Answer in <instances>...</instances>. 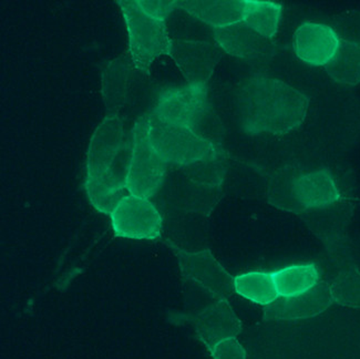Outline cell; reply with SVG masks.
Instances as JSON below:
<instances>
[{
    "instance_id": "6da1fadb",
    "label": "cell",
    "mask_w": 360,
    "mask_h": 359,
    "mask_svg": "<svg viewBox=\"0 0 360 359\" xmlns=\"http://www.w3.org/2000/svg\"><path fill=\"white\" fill-rule=\"evenodd\" d=\"M132 149L120 115L105 113L92 134L86 151L84 190L98 212L109 215L127 196V177Z\"/></svg>"
},
{
    "instance_id": "7a4b0ae2",
    "label": "cell",
    "mask_w": 360,
    "mask_h": 359,
    "mask_svg": "<svg viewBox=\"0 0 360 359\" xmlns=\"http://www.w3.org/2000/svg\"><path fill=\"white\" fill-rule=\"evenodd\" d=\"M309 99L284 81L256 73L236 92L238 122L250 136H283L303 125Z\"/></svg>"
},
{
    "instance_id": "3957f363",
    "label": "cell",
    "mask_w": 360,
    "mask_h": 359,
    "mask_svg": "<svg viewBox=\"0 0 360 359\" xmlns=\"http://www.w3.org/2000/svg\"><path fill=\"white\" fill-rule=\"evenodd\" d=\"M128 34L129 57L134 68L149 76L150 67L160 56L170 57L173 39L167 21L144 13L136 0H119Z\"/></svg>"
},
{
    "instance_id": "277c9868",
    "label": "cell",
    "mask_w": 360,
    "mask_h": 359,
    "mask_svg": "<svg viewBox=\"0 0 360 359\" xmlns=\"http://www.w3.org/2000/svg\"><path fill=\"white\" fill-rule=\"evenodd\" d=\"M150 144L165 163L182 168L225 153L221 146L196 130L167 125L146 112Z\"/></svg>"
},
{
    "instance_id": "5b68a950",
    "label": "cell",
    "mask_w": 360,
    "mask_h": 359,
    "mask_svg": "<svg viewBox=\"0 0 360 359\" xmlns=\"http://www.w3.org/2000/svg\"><path fill=\"white\" fill-rule=\"evenodd\" d=\"M132 149L127 177L129 194L150 199L161 189L167 177V164L150 144L146 113L134 122Z\"/></svg>"
},
{
    "instance_id": "8992f818",
    "label": "cell",
    "mask_w": 360,
    "mask_h": 359,
    "mask_svg": "<svg viewBox=\"0 0 360 359\" xmlns=\"http://www.w3.org/2000/svg\"><path fill=\"white\" fill-rule=\"evenodd\" d=\"M209 109L207 84H186L160 92L151 113L161 122L195 130Z\"/></svg>"
},
{
    "instance_id": "52a82bcc",
    "label": "cell",
    "mask_w": 360,
    "mask_h": 359,
    "mask_svg": "<svg viewBox=\"0 0 360 359\" xmlns=\"http://www.w3.org/2000/svg\"><path fill=\"white\" fill-rule=\"evenodd\" d=\"M167 245L178 258L179 267L183 277L205 289L217 298H227L234 291V277L223 267L209 248L188 251L179 248L171 241Z\"/></svg>"
},
{
    "instance_id": "ba28073f",
    "label": "cell",
    "mask_w": 360,
    "mask_h": 359,
    "mask_svg": "<svg viewBox=\"0 0 360 359\" xmlns=\"http://www.w3.org/2000/svg\"><path fill=\"white\" fill-rule=\"evenodd\" d=\"M115 234L123 239L153 241L162 235L163 218L149 199L124 196L110 214Z\"/></svg>"
},
{
    "instance_id": "9c48e42d",
    "label": "cell",
    "mask_w": 360,
    "mask_h": 359,
    "mask_svg": "<svg viewBox=\"0 0 360 359\" xmlns=\"http://www.w3.org/2000/svg\"><path fill=\"white\" fill-rule=\"evenodd\" d=\"M213 39L227 55L253 65L269 63L278 51L274 39L262 36L243 21L226 28L213 29Z\"/></svg>"
},
{
    "instance_id": "30bf717a",
    "label": "cell",
    "mask_w": 360,
    "mask_h": 359,
    "mask_svg": "<svg viewBox=\"0 0 360 359\" xmlns=\"http://www.w3.org/2000/svg\"><path fill=\"white\" fill-rule=\"evenodd\" d=\"M170 57L188 84L207 86L221 59V49L207 40H173Z\"/></svg>"
},
{
    "instance_id": "8fae6325",
    "label": "cell",
    "mask_w": 360,
    "mask_h": 359,
    "mask_svg": "<svg viewBox=\"0 0 360 359\" xmlns=\"http://www.w3.org/2000/svg\"><path fill=\"white\" fill-rule=\"evenodd\" d=\"M143 73L136 70L130 58L119 57L105 65L102 73L101 92L109 115H120L134 101Z\"/></svg>"
},
{
    "instance_id": "7c38bea8",
    "label": "cell",
    "mask_w": 360,
    "mask_h": 359,
    "mask_svg": "<svg viewBox=\"0 0 360 359\" xmlns=\"http://www.w3.org/2000/svg\"><path fill=\"white\" fill-rule=\"evenodd\" d=\"M340 46V38L334 28L315 21L300 24L292 38L296 57L311 67H326Z\"/></svg>"
},
{
    "instance_id": "4fadbf2b",
    "label": "cell",
    "mask_w": 360,
    "mask_h": 359,
    "mask_svg": "<svg viewBox=\"0 0 360 359\" xmlns=\"http://www.w3.org/2000/svg\"><path fill=\"white\" fill-rule=\"evenodd\" d=\"M334 303L328 284L319 282L311 291L292 297H278L265 306L264 320L292 322L315 317Z\"/></svg>"
},
{
    "instance_id": "5bb4252c",
    "label": "cell",
    "mask_w": 360,
    "mask_h": 359,
    "mask_svg": "<svg viewBox=\"0 0 360 359\" xmlns=\"http://www.w3.org/2000/svg\"><path fill=\"white\" fill-rule=\"evenodd\" d=\"M198 341L207 349L225 339H236L242 323L227 298H217L193 318Z\"/></svg>"
},
{
    "instance_id": "9a60e30c",
    "label": "cell",
    "mask_w": 360,
    "mask_h": 359,
    "mask_svg": "<svg viewBox=\"0 0 360 359\" xmlns=\"http://www.w3.org/2000/svg\"><path fill=\"white\" fill-rule=\"evenodd\" d=\"M292 193L300 213L326 210L342 199L336 181L326 169L295 175Z\"/></svg>"
},
{
    "instance_id": "2e32d148",
    "label": "cell",
    "mask_w": 360,
    "mask_h": 359,
    "mask_svg": "<svg viewBox=\"0 0 360 359\" xmlns=\"http://www.w3.org/2000/svg\"><path fill=\"white\" fill-rule=\"evenodd\" d=\"M180 8L214 29L243 21L244 0H183Z\"/></svg>"
},
{
    "instance_id": "e0dca14e",
    "label": "cell",
    "mask_w": 360,
    "mask_h": 359,
    "mask_svg": "<svg viewBox=\"0 0 360 359\" xmlns=\"http://www.w3.org/2000/svg\"><path fill=\"white\" fill-rule=\"evenodd\" d=\"M278 297L303 294L319 285V270L314 263L292 264L271 272Z\"/></svg>"
},
{
    "instance_id": "ac0fdd59",
    "label": "cell",
    "mask_w": 360,
    "mask_h": 359,
    "mask_svg": "<svg viewBox=\"0 0 360 359\" xmlns=\"http://www.w3.org/2000/svg\"><path fill=\"white\" fill-rule=\"evenodd\" d=\"M283 17V6L274 1L244 0L243 23L269 39H274Z\"/></svg>"
},
{
    "instance_id": "d6986e66",
    "label": "cell",
    "mask_w": 360,
    "mask_h": 359,
    "mask_svg": "<svg viewBox=\"0 0 360 359\" xmlns=\"http://www.w3.org/2000/svg\"><path fill=\"white\" fill-rule=\"evenodd\" d=\"M234 291L255 304L267 306L278 298L271 273L252 271L234 277Z\"/></svg>"
},
{
    "instance_id": "ffe728a7",
    "label": "cell",
    "mask_w": 360,
    "mask_h": 359,
    "mask_svg": "<svg viewBox=\"0 0 360 359\" xmlns=\"http://www.w3.org/2000/svg\"><path fill=\"white\" fill-rule=\"evenodd\" d=\"M328 76L342 86L360 84V44L342 42L332 61L325 67Z\"/></svg>"
},
{
    "instance_id": "44dd1931",
    "label": "cell",
    "mask_w": 360,
    "mask_h": 359,
    "mask_svg": "<svg viewBox=\"0 0 360 359\" xmlns=\"http://www.w3.org/2000/svg\"><path fill=\"white\" fill-rule=\"evenodd\" d=\"M179 169L181 177L188 182L212 190H222L227 173L226 152Z\"/></svg>"
},
{
    "instance_id": "7402d4cb",
    "label": "cell",
    "mask_w": 360,
    "mask_h": 359,
    "mask_svg": "<svg viewBox=\"0 0 360 359\" xmlns=\"http://www.w3.org/2000/svg\"><path fill=\"white\" fill-rule=\"evenodd\" d=\"M329 287L335 303L345 308H360V271L349 268L340 272Z\"/></svg>"
},
{
    "instance_id": "603a6c76",
    "label": "cell",
    "mask_w": 360,
    "mask_h": 359,
    "mask_svg": "<svg viewBox=\"0 0 360 359\" xmlns=\"http://www.w3.org/2000/svg\"><path fill=\"white\" fill-rule=\"evenodd\" d=\"M295 173L279 172L271 177L269 183V203L284 211L300 213V208L296 204L294 193H292V180Z\"/></svg>"
},
{
    "instance_id": "cb8c5ba5",
    "label": "cell",
    "mask_w": 360,
    "mask_h": 359,
    "mask_svg": "<svg viewBox=\"0 0 360 359\" xmlns=\"http://www.w3.org/2000/svg\"><path fill=\"white\" fill-rule=\"evenodd\" d=\"M342 42L360 44V11H348L337 16L332 25Z\"/></svg>"
},
{
    "instance_id": "d4e9b609",
    "label": "cell",
    "mask_w": 360,
    "mask_h": 359,
    "mask_svg": "<svg viewBox=\"0 0 360 359\" xmlns=\"http://www.w3.org/2000/svg\"><path fill=\"white\" fill-rule=\"evenodd\" d=\"M136 3L140 6V8L148 13L153 18L159 19V20L167 21L170 17L171 13L175 9L180 8V1L176 0H171V1H165V0H154V1H148V0H136Z\"/></svg>"
},
{
    "instance_id": "484cf974",
    "label": "cell",
    "mask_w": 360,
    "mask_h": 359,
    "mask_svg": "<svg viewBox=\"0 0 360 359\" xmlns=\"http://www.w3.org/2000/svg\"><path fill=\"white\" fill-rule=\"evenodd\" d=\"M209 351L212 359H248L245 348L236 339H225Z\"/></svg>"
}]
</instances>
